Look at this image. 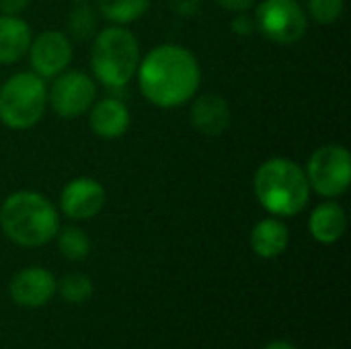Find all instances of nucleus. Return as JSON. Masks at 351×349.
<instances>
[{
    "mask_svg": "<svg viewBox=\"0 0 351 349\" xmlns=\"http://www.w3.org/2000/svg\"><path fill=\"white\" fill-rule=\"evenodd\" d=\"M216 2L230 12H247L255 6V0H216Z\"/></svg>",
    "mask_w": 351,
    "mask_h": 349,
    "instance_id": "obj_24",
    "label": "nucleus"
},
{
    "mask_svg": "<svg viewBox=\"0 0 351 349\" xmlns=\"http://www.w3.org/2000/svg\"><path fill=\"white\" fill-rule=\"evenodd\" d=\"M173 12L181 16H193L202 8V0H162Z\"/></svg>",
    "mask_w": 351,
    "mask_h": 349,
    "instance_id": "obj_22",
    "label": "nucleus"
},
{
    "mask_svg": "<svg viewBox=\"0 0 351 349\" xmlns=\"http://www.w3.org/2000/svg\"><path fill=\"white\" fill-rule=\"evenodd\" d=\"M107 202L105 187L90 177H78L68 181L60 193V208L64 216L72 220H90L95 218Z\"/></svg>",
    "mask_w": 351,
    "mask_h": 349,
    "instance_id": "obj_10",
    "label": "nucleus"
},
{
    "mask_svg": "<svg viewBox=\"0 0 351 349\" xmlns=\"http://www.w3.org/2000/svg\"><path fill=\"white\" fill-rule=\"evenodd\" d=\"M237 14H239V16H234V19H232V23H230L232 33H237V35H241V37L251 35V33L257 29L255 19H253V16H249V14H245V12H237Z\"/></svg>",
    "mask_w": 351,
    "mask_h": 349,
    "instance_id": "obj_23",
    "label": "nucleus"
},
{
    "mask_svg": "<svg viewBox=\"0 0 351 349\" xmlns=\"http://www.w3.org/2000/svg\"><path fill=\"white\" fill-rule=\"evenodd\" d=\"M253 19L265 39L286 45L300 41L308 27V14L298 0H263Z\"/></svg>",
    "mask_w": 351,
    "mask_h": 349,
    "instance_id": "obj_7",
    "label": "nucleus"
},
{
    "mask_svg": "<svg viewBox=\"0 0 351 349\" xmlns=\"http://www.w3.org/2000/svg\"><path fill=\"white\" fill-rule=\"evenodd\" d=\"M60 294L66 302L70 304H82L93 296V282L84 276V274H68L62 282H60Z\"/></svg>",
    "mask_w": 351,
    "mask_h": 349,
    "instance_id": "obj_20",
    "label": "nucleus"
},
{
    "mask_svg": "<svg viewBox=\"0 0 351 349\" xmlns=\"http://www.w3.org/2000/svg\"><path fill=\"white\" fill-rule=\"evenodd\" d=\"M0 228L14 245L35 249L56 239L60 218L45 195L35 191H16L0 206Z\"/></svg>",
    "mask_w": 351,
    "mask_h": 349,
    "instance_id": "obj_2",
    "label": "nucleus"
},
{
    "mask_svg": "<svg viewBox=\"0 0 351 349\" xmlns=\"http://www.w3.org/2000/svg\"><path fill=\"white\" fill-rule=\"evenodd\" d=\"M150 0H99V12L113 25H128L148 10Z\"/></svg>",
    "mask_w": 351,
    "mask_h": 349,
    "instance_id": "obj_18",
    "label": "nucleus"
},
{
    "mask_svg": "<svg viewBox=\"0 0 351 349\" xmlns=\"http://www.w3.org/2000/svg\"><path fill=\"white\" fill-rule=\"evenodd\" d=\"M306 179L311 189L333 200L343 195L351 183L350 150L339 144H327L313 152L306 165Z\"/></svg>",
    "mask_w": 351,
    "mask_h": 349,
    "instance_id": "obj_6",
    "label": "nucleus"
},
{
    "mask_svg": "<svg viewBox=\"0 0 351 349\" xmlns=\"http://www.w3.org/2000/svg\"><path fill=\"white\" fill-rule=\"evenodd\" d=\"M263 349H296L292 344H288V341H271V344H267Z\"/></svg>",
    "mask_w": 351,
    "mask_h": 349,
    "instance_id": "obj_26",
    "label": "nucleus"
},
{
    "mask_svg": "<svg viewBox=\"0 0 351 349\" xmlns=\"http://www.w3.org/2000/svg\"><path fill=\"white\" fill-rule=\"evenodd\" d=\"M140 66V43L130 29L113 25L93 37L90 68L97 80L109 88L130 84Z\"/></svg>",
    "mask_w": 351,
    "mask_h": 349,
    "instance_id": "obj_4",
    "label": "nucleus"
},
{
    "mask_svg": "<svg viewBox=\"0 0 351 349\" xmlns=\"http://www.w3.org/2000/svg\"><path fill=\"white\" fill-rule=\"evenodd\" d=\"M348 228V216L346 210L337 202H323L317 206L308 220V230L315 241L323 245L337 243Z\"/></svg>",
    "mask_w": 351,
    "mask_h": 349,
    "instance_id": "obj_14",
    "label": "nucleus"
},
{
    "mask_svg": "<svg viewBox=\"0 0 351 349\" xmlns=\"http://www.w3.org/2000/svg\"><path fill=\"white\" fill-rule=\"evenodd\" d=\"M72 2H88V0H72Z\"/></svg>",
    "mask_w": 351,
    "mask_h": 349,
    "instance_id": "obj_27",
    "label": "nucleus"
},
{
    "mask_svg": "<svg viewBox=\"0 0 351 349\" xmlns=\"http://www.w3.org/2000/svg\"><path fill=\"white\" fill-rule=\"evenodd\" d=\"M259 204L274 216L292 218L300 214L311 197V185L304 169L290 158L265 160L253 179Z\"/></svg>",
    "mask_w": 351,
    "mask_h": 349,
    "instance_id": "obj_3",
    "label": "nucleus"
},
{
    "mask_svg": "<svg viewBox=\"0 0 351 349\" xmlns=\"http://www.w3.org/2000/svg\"><path fill=\"white\" fill-rule=\"evenodd\" d=\"M346 0H306L308 14L319 25H331L335 23L343 12Z\"/></svg>",
    "mask_w": 351,
    "mask_h": 349,
    "instance_id": "obj_21",
    "label": "nucleus"
},
{
    "mask_svg": "<svg viewBox=\"0 0 351 349\" xmlns=\"http://www.w3.org/2000/svg\"><path fill=\"white\" fill-rule=\"evenodd\" d=\"M136 74L142 95L162 109L181 107L191 101L202 80L197 58L177 43L152 47L144 58H140Z\"/></svg>",
    "mask_w": 351,
    "mask_h": 349,
    "instance_id": "obj_1",
    "label": "nucleus"
},
{
    "mask_svg": "<svg viewBox=\"0 0 351 349\" xmlns=\"http://www.w3.org/2000/svg\"><path fill=\"white\" fill-rule=\"evenodd\" d=\"M97 101L95 80L78 70L58 74L56 82L47 91V103L62 119H76L93 107Z\"/></svg>",
    "mask_w": 351,
    "mask_h": 349,
    "instance_id": "obj_8",
    "label": "nucleus"
},
{
    "mask_svg": "<svg viewBox=\"0 0 351 349\" xmlns=\"http://www.w3.org/2000/svg\"><path fill=\"white\" fill-rule=\"evenodd\" d=\"M99 10L93 8L88 2H76V6L68 14V33L76 41H88L99 31Z\"/></svg>",
    "mask_w": 351,
    "mask_h": 349,
    "instance_id": "obj_17",
    "label": "nucleus"
},
{
    "mask_svg": "<svg viewBox=\"0 0 351 349\" xmlns=\"http://www.w3.org/2000/svg\"><path fill=\"white\" fill-rule=\"evenodd\" d=\"M27 4H29V0H0V12L2 14H19Z\"/></svg>",
    "mask_w": 351,
    "mask_h": 349,
    "instance_id": "obj_25",
    "label": "nucleus"
},
{
    "mask_svg": "<svg viewBox=\"0 0 351 349\" xmlns=\"http://www.w3.org/2000/svg\"><path fill=\"white\" fill-rule=\"evenodd\" d=\"M47 88L35 72H19L0 86V121L12 130L33 128L45 111Z\"/></svg>",
    "mask_w": 351,
    "mask_h": 349,
    "instance_id": "obj_5",
    "label": "nucleus"
},
{
    "mask_svg": "<svg viewBox=\"0 0 351 349\" xmlns=\"http://www.w3.org/2000/svg\"><path fill=\"white\" fill-rule=\"evenodd\" d=\"M193 128L204 136H220L230 125V107L224 97L208 93L193 101L189 109Z\"/></svg>",
    "mask_w": 351,
    "mask_h": 349,
    "instance_id": "obj_13",
    "label": "nucleus"
},
{
    "mask_svg": "<svg viewBox=\"0 0 351 349\" xmlns=\"http://www.w3.org/2000/svg\"><path fill=\"white\" fill-rule=\"evenodd\" d=\"M58 249L70 261H80L90 253V239L78 226H68L58 234Z\"/></svg>",
    "mask_w": 351,
    "mask_h": 349,
    "instance_id": "obj_19",
    "label": "nucleus"
},
{
    "mask_svg": "<svg viewBox=\"0 0 351 349\" xmlns=\"http://www.w3.org/2000/svg\"><path fill=\"white\" fill-rule=\"evenodd\" d=\"M31 29L16 14H0V64L19 62L31 45Z\"/></svg>",
    "mask_w": 351,
    "mask_h": 349,
    "instance_id": "obj_15",
    "label": "nucleus"
},
{
    "mask_svg": "<svg viewBox=\"0 0 351 349\" xmlns=\"http://www.w3.org/2000/svg\"><path fill=\"white\" fill-rule=\"evenodd\" d=\"M88 123L93 134L103 140L121 138L130 128V109L123 101L113 97L95 101L88 109Z\"/></svg>",
    "mask_w": 351,
    "mask_h": 349,
    "instance_id": "obj_12",
    "label": "nucleus"
},
{
    "mask_svg": "<svg viewBox=\"0 0 351 349\" xmlns=\"http://www.w3.org/2000/svg\"><path fill=\"white\" fill-rule=\"evenodd\" d=\"M10 298L25 309H39L56 294V278L45 267H25L10 280Z\"/></svg>",
    "mask_w": 351,
    "mask_h": 349,
    "instance_id": "obj_11",
    "label": "nucleus"
},
{
    "mask_svg": "<svg viewBox=\"0 0 351 349\" xmlns=\"http://www.w3.org/2000/svg\"><path fill=\"white\" fill-rule=\"evenodd\" d=\"M290 243L288 226L278 218H265L251 230V249L263 259L280 257Z\"/></svg>",
    "mask_w": 351,
    "mask_h": 349,
    "instance_id": "obj_16",
    "label": "nucleus"
},
{
    "mask_svg": "<svg viewBox=\"0 0 351 349\" xmlns=\"http://www.w3.org/2000/svg\"><path fill=\"white\" fill-rule=\"evenodd\" d=\"M31 68L41 78H51L62 74L72 62V41L60 31H43L27 49Z\"/></svg>",
    "mask_w": 351,
    "mask_h": 349,
    "instance_id": "obj_9",
    "label": "nucleus"
}]
</instances>
